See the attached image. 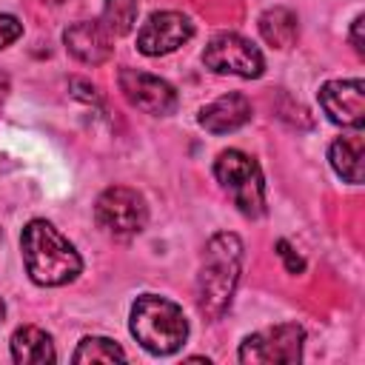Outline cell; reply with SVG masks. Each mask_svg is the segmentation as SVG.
<instances>
[{"instance_id":"6da1fadb","label":"cell","mask_w":365,"mask_h":365,"mask_svg":"<svg viewBox=\"0 0 365 365\" xmlns=\"http://www.w3.org/2000/svg\"><path fill=\"white\" fill-rule=\"evenodd\" d=\"M242 271V242L237 234L220 231L205 242L202 268L197 277V305L208 319H220L237 291Z\"/></svg>"},{"instance_id":"7a4b0ae2","label":"cell","mask_w":365,"mask_h":365,"mask_svg":"<svg viewBox=\"0 0 365 365\" xmlns=\"http://www.w3.org/2000/svg\"><path fill=\"white\" fill-rule=\"evenodd\" d=\"M26 271L37 285H66L83 271L74 245L46 220H31L20 237Z\"/></svg>"},{"instance_id":"3957f363","label":"cell","mask_w":365,"mask_h":365,"mask_svg":"<svg viewBox=\"0 0 365 365\" xmlns=\"http://www.w3.org/2000/svg\"><path fill=\"white\" fill-rule=\"evenodd\" d=\"M128 328H131L134 339L148 354H157V356H168V354L180 351V345L188 336V319H185L182 308L157 294L137 297V302L131 305Z\"/></svg>"},{"instance_id":"277c9868","label":"cell","mask_w":365,"mask_h":365,"mask_svg":"<svg viewBox=\"0 0 365 365\" xmlns=\"http://www.w3.org/2000/svg\"><path fill=\"white\" fill-rule=\"evenodd\" d=\"M214 177L245 217L265 214V180L257 160H251L240 148L220 151V157L214 160Z\"/></svg>"},{"instance_id":"5b68a950","label":"cell","mask_w":365,"mask_h":365,"mask_svg":"<svg viewBox=\"0 0 365 365\" xmlns=\"http://www.w3.org/2000/svg\"><path fill=\"white\" fill-rule=\"evenodd\" d=\"M94 220L103 231H108L114 237H134L145 228L148 208H145V200L134 188L111 185L97 197Z\"/></svg>"},{"instance_id":"8992f818","label":"cell","mask_w":365,"mask_h":365,"mask_svg":"<svg viewBox=\"0 0 365 365\" xmlns=\"http://www.w3.org/2000/svg\"><path fill=\"white\" fill-rule=\"evenodd\" d=\"M202 63L214 74H234V77H245V80L259 77L262 68H265V60H262L259 48L251 40H245V37H240L234 31L217 34L205 46Z\"/></svg>"},{"instance_id":"52a82bcc","label":"cell","mask_w":365,"mask_h":365,"mask_svg":"<svg viewBox=\"0 0 365 365\" xmlns=\"http://www.w3.org/2000/svg\"><path fill=\"white\" fill-rule=\"evenodd\" d=\"M305 331L294 322L251 334L240 345V362H299Z\"/></svg>"},{"instance_id":"ba28073f","label":"cell","mask_w":365,"mask_h":365,"mask_svg":"<svg viewBox=\"0 0 365 365\" xmlns=\"http://www.w3.org/2000/svg\"><path fill=\"white\" fill-rule=\"evenodd\" d=\"M117 83H120V91L125 94V100L131 106H137L140 111L154 114V117L171 114L177 108V103H180L171 83H165L163 77L137 71V68H120Z\"/></svg>"},{"instance_id":"9c48e42d","label":"cell","mask_w":365,"mask_h":365,"mask_svg":"<svg viewBox=\"0 0 365 365\" xmlns=\"http://www.w3.org/2000/svg\"><path fill=\"white\" fill-rule=\"evenodd\" d=\"M194 34V23L180 11H154L143 29L137 31V48L148 57L168 54L188 43Z\"/></svg>"},{"instance_id":"30bf717a","label":"cell","mask_w":365,"mask_h":365,"mask_svg":"<svg viewBox=\"0 0 365 365\" xmlns=\"http://www.w3.org/2000/svg\"><path fill=\"white\" fill-rule=\"evenodd\" d=\"M319 106L331 123H336L342 128H362L365 83L362 80H328L319 88Z\"/></svg>"},{"instance_id":"8fae6325","label":"cell","mask_w":365,"mask_h":365,"mask_svg":"<svg viewBox=\"0 0 365 365\" xmlns=\"http://www.w3.org/2000/svg\"><path fill=\"white\" fill-rule=\"evenodd\" d=\"M63 43L66 48L80 60V63H88V66H100L111 57L114 46H111V34L103 29L100 20H80L74 26H68L63 31Z\"/></svg>"},{"instance_id":"7c38bea8","label":"cell","mask_w":365,"mask_h":365,"mask_svg":"<svg viewBox=\"0 0 365 365\" xmlns=\"http://www.w3.org/2000/svg\"><path fill=\"white\" fill-rule=\"evenodd\" d=\"M251 120V100L245 94H222L217 97L214 103H208L202 111H200V125L211 134H228V131H237L242 128L245 123Z\"/></svg>"},{"instance_id":"4fadbf2b","label":"cell","mask_w":365,"mask_h":365,"mask_svg":"<svg viewBox=\"0 0 365 365\" xmlns=\"http://www.w3.org/2000/svg\"><path fill=\"white\" fill-rule=\"evenodd\" d=\"M328 160L334 165V171L345 180V182H362V160H365V137L359 128H354L351 134L334 140Z\"/></svg>"},{"instance_id":"5bb4252c","label":"cell","mask_w":365,"mask_h":365,"mask_svg":"<svg viewBox=\"0 0 365 365\" xmlns=\"http://www.w3.org/2000/svg\"><path fill=\"white\" fill-rule=\"evenodd\" d=\"M11 356L20 365H43V362H54V345L51 336L34 325H23L14 331L11 336Z\"/></svg>"},{"instance_id":"9a60e30c","label":"cell","mask_w":365,"mask_h":365,"mask_svg":"<svg viewBox=\"0 0 365 365\" xmlns=\"http://www.w3.org/2000/svg\"><path fill=\"white\" fill-rule=\"evenodd\" d=\"M259 34L268 46L274 48H291L299 37V23L297 14L285 6H274L259 14Z\"/></svg>"},{"instance_id":"2e32d148","label":"cell","mask_w":365,"mask_h":365,"mask_svg":"<svg viewBox=\"0 0 365 365\" xmlns=\"http://www.w3.org/2000/svg\"><path fill=\"white\" fill-rule=\"evenodd\" d=\"M134 20H137V0H106L100 23L111 37L128 34L134 29Z\"/></svg>"},{"instance_id":"e0dca14e","label":"cell","mask_w":365,"mask_h":365,"mask_svg":"<svg viewBox=\"0 0 365 365\" xmlns=\"http://www.w3.org/2000/svg\"><path fill=\"white\" fill-rule=\"evenodd\" d=\"M71 359L74 362H123L125 359V351L117 342L106 339V336H86L77 345V351H74Z\"/></svg>"},{"instance_id":"ac0fdd59","label":"cell","mask_w":365,"mask_h":365,"mask_svg":"<svg viewBox=\"0 0 365 365\" xmlns=\"http://www.w3.org/2000/svg\"><path fill=\"white\" fill-rule=\"evenodd\" d=\"M23 34V23L14 14H0V48L11 46Z\"/></svg>"},{"instance_id":"d6986e66","label":"cell","mask_w":365,"mask_h":365,"mask_svg":"<svg viewBox=\"0 0 365 365\" xmlns=\"http://www.w3.org/2000/svg\"><path fill=\"white\" fill-rule=\"evenodd\" d=\"M277 254L282 257V262H285V268H288L291 274H299V271L305 268V262H302V259L294 254V248H291L285 240H279V242H277Z\"/></svg>"},{"instance_id":"ffe728a7","label":"cell","mask_w":365,"mask_h":365,"mask_svg":"<svg viewBox=\"0 0 365 365\" xmlns=\"http://www.w3.org/2000/svg\"><path fill=\"white\" fill-rule=\"evenodd\" d=\"M362 23H365V17L359 14V17L354 20V26H351V43H354V51H356V54H365V43H362Z\"/></svg>"},{"instance_id":"44dd1931","label":"cell","mask_w":365,"mask_h":365,"mask_svg":"<svg viewBox=\"0 0 365 365\" xmlns=\"http://www.w3.org/2000/svg\"><path fill=\"white\" fill-rule=\"evenodd\" d=\"M6 94H9V77L0 71V103L6 100Z\"/></svg>"},{"instance_id":"7402d4cb","label":"cell","mask_w":365,"mask_h":365,"mask_svg":"<svg viewBox=\"0 0 365 365\" xmlns=\"http://www.w3.org/2000/svg\"><path fill=\"white\" fill-rule=\"evenodd\" d=\"M3 314H6V305H3V297H0V319H3Z\"/></svg>"},{"instance_id":"603a6c76","label":"cell","mask_w":365,"mask_h":365,"mask_svg":"<svg viewBox=\"0 0 365 365\" xmlns=\"http://www.w3.org/2000/svg\"><path fill=\"white\" fill-rule=\"evenodd\" d=\"M46 3H51V6H60V3H63V0H46Z\"/></svg>"}]
</instances>
